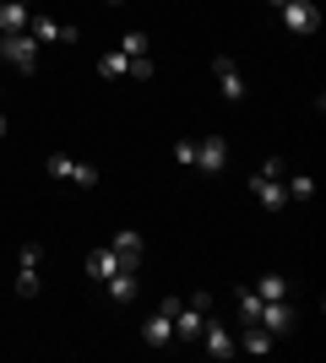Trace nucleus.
<instances>
[{
    "mask_svg": "<svg viewBox=\"0 0 326 363\" xmlns=\"http://www.w3.org/2000/svg\"><path fill=\"white\" fill-rule=\"evenodd\" d=\"M174 163H180V168H196V141H180V147H174Z\"/></svg>",
    "mask_w": 326,
    "mask_h": 363,
    "instance_id": "22",
    "label": "nucleus"
},
{
    "mask_svg": "<svg viewBox=\"0 0 326 363\" xmlns=\"http://www.w3.org/2000/svg\"><path fill=\"white\" fill-rule=\"evenodd\" d=\"M33 0H0V33H28Z\"/></svg>",
    "mask_w": 326,
    "mask_h": 363,
    "instance_id": "13",
    "label": "nucleus"
},
{
    "mask_svg": "<svg viewBox=\"0 0 326 363\" xmlns=\"http://www.w3.org/2000/svg\"><path fill=\"white\" fill-rule=\"evenodd\" d=\"M0 55H6L16 71H38V44H33V33H0Z\"/></svg>",
    "mask_w": 326,
    "mask_h": 363,
    "instance_id": "3",
    "label": "nucleus"
},
{
    "mask_svg": "<svg viewBox=\"0 0 326 363\" xmlns=\"http://www.w3.org/2000/svg\"><path fill=\"white\" fill-rule=\"evenodd\" d=\"M261 293H256V288H239V293H234V309H239V320H245V325H256V315H261Z\"/></svg>",
    "mask_w": 326,
    "mask_h": 363,
    "instance_id": "18",
    "label": "nucleus"
},
{
    "mask_svg": "<svg viewBox=\"0 0 326 363\" xmlns=\"http://www.w3.org/2000/svg\"><path fill=\"white\" fill-rule=\"evenodd\" d=\"M114 272H120V255H114V250H93V255H87V277H93V282H109Z\"/></svg>",
    "mask_w": 326,
    "mask_h": 363,
    "instance_id": "16",
    "label": "nucleus"
},
{
    "mask_svg": "<svg viewBox=\"0 0 326 363\" xmlns=\"http://www.w3.org/2000/svg\"><path fill=\"white\" fill-rule=\"evenodd\" d=\"M283 190H288V201H310L315 196V179H310V174H288Z\"/></svg>",
    "mask_w": 326,
    "mask_h": 363,
    "instance_id": "20",
    "label": "nucleus"
},
{
    "mask_svg": "<svg viewBox=\"0 0 326 363\" xmlns=\"http://www.w3.org/2000/svg\"><path fill=\"white\" fill-rule=\"evenodd\" d=\"M196 168H202V174H223V168H229V141L223 136H202L196 141Z\"/></svg>",
    "mask_w": 326,
    "mask_h": 363,
    "instance_id": "10",
    "label": "nucleus"
},
{
    "mask_svg": "<svg viewBox=\"0 0 326 363\" xmlns=\"http://www.w3.org/2000/svg\"><path fill=\"white\" fill-rule=\"evenodd\" d=\"M196 342H207V358H217V363L239 352V342L229 336V325H223V320H212V315H207V325H202V336H196Z\"/></svg>",
    "mask_w": 326,
    "mask_h": 363,
    "instance_id": "9",
    "label": "nucleus"
},
{
    "mask_svg": "<svg viewBox=\"0 0 326 363\" xmlns=\"http://www.w3.org/2000/svg\"><path fill=\"white\" fill-rule=\"evenodd\" d=\"M217 87H223V98H229V104H239V98H245V76H239V65L229 60V55H217Z\"/></svg>",
    "mask_w": 326,
    "mask_h": 363,
    "instance_id": "12",
    "label": "nucleus"
},
{
    "mask_svg": "<svg viewBox=\"0 0 326 363\" xmlns=\"http://www.w3.org/2000/svg\"><path fill=\"white\" fill-rule=\"evenodd\" d=\"M256 325L272 331V336H288V331H294V303H288V298H266L261 315H256Z\"/></svg>",
    "mask_w": 326,
    "mask_h": 363,
    "instance_id": "8",
    "label": "nucleus"
},
{
    "mask_svg": "<svg viewBox=\"0 0 326 363\" xmlns=\"http://www.w3.org/2000/svg\"><path fill=\"white\" fill-rule=\"evenodd\" d=\"M272 6H283V0H272Z\"/></svg>",
    "mask_w": 326,
    "mask_h": 363,
    "instance_id": "25",
    "label": "nucleus"
},
{
    "mask_svg": "<svg viewBox=\"0 0 326 363\" xmlns=\"http://www.w3.org/2000/svg\"><path fill=\"white\" fill-rule=\"evenodd\" d=\"M256 293H261V298H288L294 288H288V277H283V272H266L261 282H256Z\"/></svg>",
    "mask_w": 326,
    "mask_h": 363,
    "instance_id": "19",
    "label": "nucleus"
},
{
    "mask_svg": "<svg viewBox=\"0 0 326 363\" xmlns=\"http://www.w3.org/2000/svg\"><path fill=\"white\" fill-rule=\"evenodd\" d=\"M49 174H55V179L82 184V190H93V184H98V168L93 163H77V157H65V152H49Z\"/></svg>",
    "mask_w": 326,
    "mask_h": 363,
    "instance_id": "5",
    "label": "nucleus"
},
{
    "mask_svg": "<svg viewBox=\"0 0 326 363\" xmlns=\"http://www.w3.org/2000/svg\"><path fill=\"white\" fill-rule=\"evenodd\" d=\"M0 136H6V114H0Z\"/></svg>",
    "mask_w": 326,
    "mask_h": 363,
    "instance_id": "23",
    "label": "nucleus"
},
{
    "mask_svg": "<svg viewBox=\"0 0 326 363\" xmlns=\"http://www.w3.org/2000/svg\"><path fill=\"white\" fill-rule=\"evenodd\" d=\"M174 309H180V298H163L147 315V347H169L174 342Z\"/></svg>",
    "mask_w": 326,
    "mask_h": 363,
    "instance_id": "7",
    "label": "nucleus"
},
{
    "mask_svg": "<svg viewBox=\"0 0 326 363\" xmlns=\"http://www.w3.org/2000/svg\"><path fill=\"white\" fill-rule=\"evenodd\" d=\"M278 11H283V28L288 33H315L321 28V6H315V0H283Z\"/></svg>",
    "mask_w": 326,
    "mask_h": 363,
    "instance_id": "6",
    "label": "nucleus"
},
{
    "mask_svg": "<svg viewBox=\"0 0 326 363\" xmlns=\"http://www.w3.org/2000/svg\"><path fill=\"white\" fill-rule=\"evenodd\" d=\"M283 174H288V168H283L278 157H266V163L256 168V174H250V196L261 201L266 212H283V206H288V190H283Z\"/></svg>",
    "mask_w": 326,
    "mask_h": 363,
    "instance_id": "1",
    "label": "nucleus"
},
{
    "mask_svg": "<svg viewBox=\"0 0 326 363\" xmlns=\"http://www.w3.org/2000/svg\"><path fill=\"white\" fill-rule=\"evenodd\" d=\"M98 71H104V76H131V60H125L120 49H109L104 60H98Z\"/></svg>",
    "mask_w": 326,
    "mask_h": 363,
    "instance_id": "21",
    "label": "nucleus"
},
{
    "mask_svg": "<svg viewBox=\"0 0 326 363\" xmlns=\"http://www.w3.org/2000/svg\"><path fill=\"white\" fill-rule=\"evenodd\" d=\"M109 250L120 255V266L141 272V233H114V244H109Z\"/></svg>",
    "mask_w": 326,
    "mask_h": 363,
    "instance_id": "14",
    "label": "nucleus"
},
{
    "mask_svg": "<svg viewBox=\"0 0 326 363\" xmlns=\"http://www.w3.org/2000/svg\"><path fill=\"white\" fill-rule=\"evenodd\" d=\"M28 33H33V44H71V38H77V28H71V22H55V16H33Z\"/></svg>",
    "mask_w": 326,
    "mask_h": 363,
    "instance_id": "11",
    "label": "nucleus"
},
{
    "mask_svg": "<svg viewBox=\"0 0 326 363\" xmlns=\"http://www.w3.org/2000/svg\"><path fill=\"white\" fill-rule=\"evenodd\" d=\"M109 6H125V0H109Z\"/></svg>",
    "mask_w": 326,
    "mask_h": 363,
    "instance_id": "24",
    "label": "nucleus"
},
{
    "mask_svg": "<svg viewBox=\"0 0 326 363\" xmlns=\"http://www.w3.org/2000/svg\"><path fill=\"white\" fill-rule=\"evenodd\" d=\"M38 260H44V250L22 244V255H16V298H38Z\"/></svg>",
    "mask_w": 326,
    "mask_h": 363,
    "instance_id": "4",
    "label": "nucleus"
},
{
    "mask_svg": "<svg viewBox=\"0 0 326 363\" xmlns=\"http://www.w3.org/2000/svg\"><path fill=\"white\" fill-rule=\"evenodd\" d=\"M207 315H212V293H196V298H180V309H174V336L180 342H196L202 336V325H207Z\"/></svg>",
    "mask_w": 326,
    "mask_h": 363,
    "instance_id": "2",
    "label": "nucleus"
},
{
    "mask_svg": "<svg viewBox=\"0 0 326 363\" xmlns=\"http://www.w3.org/2000/svg\"><path fill=\"white\" fill-rule=\"evenodd\" d=\"M104 288H109V298H114V303H131V298H136V272H131V266H120Z\"/></svg>",
    "mask_w": 326,
    "mask_h": 363,
    "instance_id": "15",
    "label": "nucleus"
},
{
    "mask_svg": "<svg viewBox=\"0 0 326 363\" xmlns=\"http://www.w3.org/2000/svg\"><path fill=\"white\" fill-rule=\"evenodd\" d=\"M272 342H278L272 331H261V325H245V336H239V352H256V358H266V352H272Z\"/></svg>",
    "mask_w": 326,
    "mask_h": 363,
    "instance_id": "17",
    "label": "nucleus"
}]
</instances>
